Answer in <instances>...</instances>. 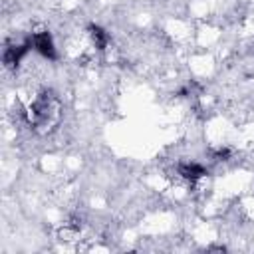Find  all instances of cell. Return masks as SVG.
Returning a JSON list of instances; mask_svg holds the SVG:
<instances>
[{
	"label": "cell",
	"instance_id": "3",
	"mask_svg": "<svg viewBox=\"0 0 254 254\" xmlns=\"http://www.w3.org/2000/svg\"><path fill=\"white\" fill-rule=\"evenodd\" d=\"M179 175L187 181H196V179L204 177L206 171H204V167H200L196 163H183V165H179Z\"/></svg>",
	"mask_w": 254,
	"mask_h": 254
},
{
	"label": "cell",
	"instance_id": "1",
	"mask_svg": "<svg viewBox=\"0 0 254 254\" xmlns=\"http://www.w3.org/2000/svg\"><path fill=\"white\" fill-rule=\"evenodd\" d=\"M32 44L34 48L48 60H56V48H54V40L48 32H36L32 36Z\"/></svg>",
	"mask_w": 254,
	"mask_h": 254
},
{
	"label": "cell",
	"instance_id": "2",
	"mask_svg": "<svg viewBox=\"0 0 254 254\" xmlns=\"http://www.w3.org/2000/svg\"><path fill=\"white\" fill-rule=\"evenodd\" d=\"M32 46H34L32 40H28V42H24V44H20V46L6 48V52H4V64H6V65H18L20 60L28 54V50H30Z\"/></svg>",
	"mask_w": 254,
	"mask_h": 254
},
{
	"label": "cell",
	"instance_id": "4",
	"mask_svg": "<svg viewBox=\"0 0 254 254\" xmlns=\"http://www.w3.org/2000/svg\"><path fill=\"white\" fill-rule=\"evenodd\" d=\"M89 36H91V42L95 44V48L97 50H103L105 46H107V34H105V30L103 28H99V26H89Z\"/></svg>",
	"mask_w": 254,
	"mask_h": 254
}]
</instances>
